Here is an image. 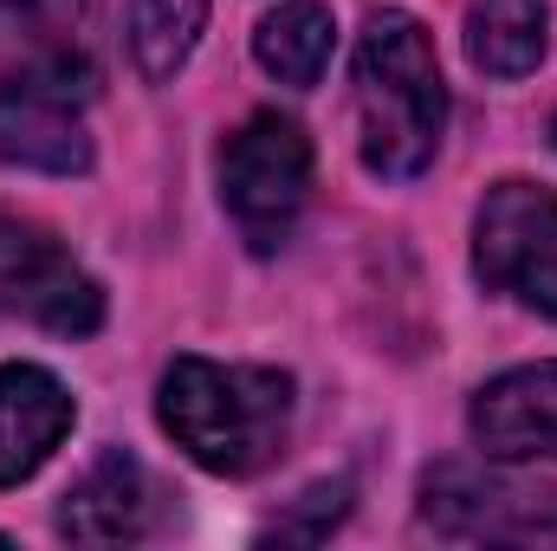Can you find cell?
<instances>
[{"label":"cell","mask_w":557,"mask_h":551,"mask_svg":"<svg viewBox=\"0 0 557 551\" xmlns=\"http://www.w3.org/2000/svg\"><path fill=\"white\" fill-rule=\"evenodd\" d=\"M292 377L273 364L175 357L156 390V421L169 428V441L221 480L267 474L292 434Z\"/></svg>","instance_id":"6da1fadb"},{"label":"cell","mask_w":557,"mask_h":551,"mask_svg":"<svg viewBox=\"0 0 557 551\" xmlns=\"http://www.w3.org/2000/svg\"><path fill=\"white\" fill-rule=\"evenodd\" d=\"M447 137V85L434 39L409 7H376L357 39V149L383 182H416Z\"/></svg>","instance_id":"7a4b0ae2"},{"label":"cell","mask_w":557,"mask_h":551,"mask_svg":"<svg viewBox=\"0 0 557 551\" xmlns=\"http://www.w3.org/2000/svg\"><path fill=\"white\" fill-rule=\"evenodd\" d=\"M98 65L65 46L0 72V162L33 175H85L91 169V111Z\"/></svg>","instance_id":"3957f363"},{"label":"cell","mask_w":557,"mask_h":551,"mask_svg":"<svg viewBox=\"0 0 557 551\" xmlns=\"http://www.w3.org/2000/svg\"><path fill=\"white\" fill-rule=\"evenodd\" d=\"M311 201V137L305 124L253 111L221 143V208L253 254H278Z\"/></svg>","instance_id":"277c9868"},{"label":"cell","mask_w":557,"mask_h":551,"mask_svg":"<svg viewBox=\"0 0 557 551\" xmlns=\"http://www.w3.org/2000/svg\"><path fill=\"white\" fill-rule=\"evenodd\" d=\"M473 273L486 292L519 298L525 311L557 318V195L539 182H493L473 215Z\"/></svg>","instance_id":"5b68a950"},{"label":"cell","mask_w":557,"mask_h":551,"mask_svg":"<svg viewBox=\"0 0 557 551\" xmlns=\"http://www.w3.org/2000/svg\"><path fill=\"white\" fill-rule=\"evenodd\" d=\"M421 526L454 546H557L552 493L467 461H441L421 474Z\"/></svg>","instance_id":"8992f818"},{"label":"cell","mask_w":557,"mask_h":551,"mask_svg":"<svg viewBox=\"0 0 557 551\" xmlns=\"http://www.w3.org/2000/svg\"><path fill=\"white\" fill-rule=\"evenodd\" d=\"M0 318H26L52 338H91L104 325V285L46 228L0 215Z\"/></svg>","instance_id":"52a82bcc"},{"label":"cell","mask_w":557,"mask_h":551,"mask_svg":"<svg viewBox=\"0 0 557 551\" xmlns=\"http://www.w3.org/2000/svg\"><path fill=\"white\" fill-rule=\"evenodd\" d=\"M162 519V487L137 454L104 448L59 500V539L72 546H137Z\"/></svg>","instance_id":"ba28073f"},{"label":"cell","mask_w":557,"mask_h":551,"mask_svg":"<svg viewBox=\"0 0 557 551\" xmlns=\"http://www.w3.org/2000/svg\"><path fill=\"white\" fill-rule=\"evenodd\" d=\"M467 428L486 461H557V357L480 383Z\"/></svg>","instance_id":"9c48e42d"},{"label":"cell","mask_w":557,"mask_h":551,"mask_svg":"<svg viewBox=\"0 0 557 551\" xmlns=\"http://www.w3.org/2000/svg\"><path fill=\"white\" fill-rule=\"evenodd\" d=\"M72 390L46 364H0V487L33 480L72 434Z\"/></svg>","instance_id":"30bf717a"},{"label":"cell","mask_w":557,"mask_h":551,"mask_svg":"<svg viewBox=\"0 0 557 551\" xmlns=\"http://www.w3.org/2000/svg\"><path fill=\"white\" fill-rule=\"evenodd\" d=\"M552 46V7L545 0H467V59L486 78H525L539 72Z\"/></svg>","instance_id":"8fae6325"},{"label":"cell","mask_w":557,"mask_h":551,"mask_svg":"<svg viewBox=\"0 0 557 551\" xmlns=\"http://www.w3.org/2000/svg\"><path fill=\"white\" fill-rule=\"evenodd\" d=\"M331 46H337V20L324 0H278L253 33V59L267 65V78L292 85V91H311L324 78Z\"/></svg>","instance_id":"7c38bea8"},{"label":"cell","mask_w":557,"mask_h":551,"mask_svg":"<svg viewBox=\"0 0 557 551\" xmlns=\"http://www.w3.org/2000/svg\"><path fill=\"white\" fill-rule=\"evenodd\" d=\"M208 26V0H131V59L149 85H169Z\"/></svg>","instance_id":"4fadbf2b"},{"label":"cell","mask_w":557,"mask_h":551,"mask_svg":"<svg viewBox=\"0 0 557 551\" xmlns=\"http://www.w3.org/2000/svg\"><path fill=\"white\" fill-rule=\"evenodd\" d=\"M78 0H0V72L78 46Z\"/></svg>","instance_id":"5bb4252c"},{"label":"cell","mask_w":557,"mask_h":551,"mask_svg":"<svg viewBox=\"0 0 557 551\" xmlns=\"http://www.w3.org/2000/svg\"><path fill=\"white\" fill-rule=\"evenodd\" d=\"M344 513H350V480H318V487H305V493L278 513L260 539H298V546H318V539H331V532L344 526Z\"/></svg>","instance_id":"9a60e30c"},{"label":"cell","mask_w":557,"mask_h":551,"mask_svg":"<svg viewBox=\"0 0 557 551\" xmlns=\"http://www.w3.org/2000/svg\"><path fill=\"white\" fill-rule=\"evenodd\" d=\"M552 143H557V118H552Z\"/></svg>","instance_id":"2e32d148"}]
</instances>
